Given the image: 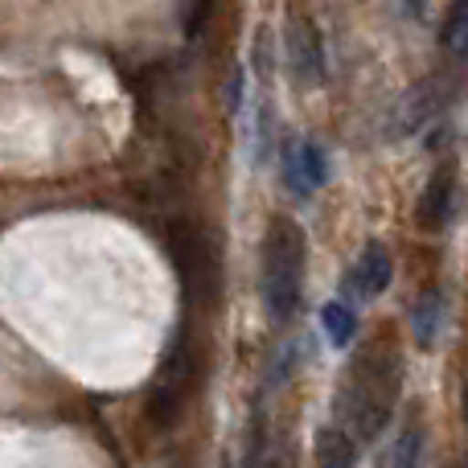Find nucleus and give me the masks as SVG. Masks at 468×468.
Returning <instances> with one entry per match:
<instances>
[{
	"label": "nucleus",
	"mask_w": 468,
	"mask_h": 468,
	"mask_svg": "<svg viewBox=\"0 0 468 468\" xmlns=\"http://www.w3.org/2000/svg\"><path fill=\"white\" fill-rule=\"evenodd\" d=\"M283 173H288V189L292 194H308L304 186V173H300V144H283Z\"/></svg>",
	"instance_id": "14"
},
{
	"label": "nucleus",
	"mask_w": 468,
	"mask_h": 468,
	"mask_svg": "<svg viewBox=\"0 0 468 468\" xmlns=\"http://www.w3.org/2000/svg\"><path fill=\"white\" fill-rule=\"evenodd\" d=\"M321 324H324V333H329V341H333L337 349H346L349 341H354V333H357V316H354V308L341 304V300H333V304H324V308H321Z\"/></svg>",
	"instance_id": "10"
},
{
	"label": "nucleus",
	"mask_w": 468,
	"mask_h": 468,
	"mask_svg": "<svg viewBox=\"0 0 468 468\" xmlns=\"http://www.w3.org/2000/svg\"><path fill=\"white\" fill-rule=\"evenodd\" d=\"M390 275H395V267H390V250L382 247V242H370V247L362 250V259H357V267H354V288L362 292V296H382V292L390 288Z\"/></svg>",
	"instance_id": "7"
},
{
	"label": "nucleus",
	"mask_w": 468,
	"mask_h": 468,
	"mask_svg": "<svg viewBox=\"0 0 468 468\" xmlns=\"http://www.w3.org/2000/svg\"><path fill=\"white\" fill-rule=\"evenodd\" d=\"M189 382H194V349H189V341H186V346L169 349V357L161 362V378L148 390L144 415L156 431H169L173 423L181 420L186 399H189Z\"/></svg>",
	"instance_id": "3"
},
{
	"label": "nucleus",
	"mask_w": 468,
	"mask_h": 468,
	"mask_svg": "<svg viewBox=\"0 0 468 468\" xmlns=\"http://www.w3.org/2000/svg\"><path fill=\"white\" fill-rule=\"evenodd\" d=\"M420 452H423V436L420 431H403L395 444V468H420Z\"/></svg>",
	"instance_id": "13"
},
{
	"label": "nucleus",
	"mask_w": 468,
	"mask_h": 468,
	"mask_svg": "<svg viewBox=\"0 0 468 468\" xmlns=\"http://www.w3.org/2000/svg\"><path fill=\"white\" fill-rule=\"evenodd\" d=\"M288 62L300 82H321L324 79V41L321 29L304 16H296L288 29Z\"/></svg>",
	"instance_id": "5"
},
{
	"label": "nucleus",
	"mask_w": 468,
	"mask_h": 468,
	"mask_svg": "<svg viewBox=\"0 0 468 468\" xmlns=\"http://www.w3.org/2000/svg\"><path fill=\"white\" fill-rule=\"evenodd\" d=\"M300 173H304V186L308 189H321L329 181V156H324L321 144H300Z\"/></svg>",
	"instance_id": "12"
},
{
	"label": "nucleus",
	"mask_w": 468,
	"mask_h": 468,
	"mask_svg": "<svg viewBox=\"0 0 468 468\" xmlns=\"http://www.w3.org/2000/svg\"><path fill=\"white\" fill-rule=\"evenodd\" d=\"M169 259L177 267L181 280V296L189 308H206L214 304L222 288V267H218V250H214L210 234L197 227H173L169 230Z\"/></svg>",
	"instance_id": "2"
},
{
	"label": "nucleus",
	"mask_w": 468,
	"mask_h": 468,
	"mask_svg": "<svg viewBox=\"0 0 468 468\" xmlns=\"http://www.w3.org/2000/svg\"><path fill=\"white\" fill-rule=\"evenodd\" d=\"M452 197H456V177L452 169H436L431 181L423 186V197L415 206V218H420L423 230H444L448 218H452Z\"/></svg>",
	"instance_id": "6"
},
{
	"label": "nucleus",
	"mask_w": 468,
	"mask_h": 468,
	"mask_svg": "<svg viewBox=\"0 0 468 468\" xmlns=\"http://www.w3.org/2000/svg\"><path fill=\"white\" fill-rule=\"evenodd\" d=\"M304 230L288 218H275L263 234V304L271 321H292L304 292Z\"/></svg>",
	"instance_id": "1"
},
{
	"label": "nucleus",
	"mask_w": 468,
	"mask_h": 468,
	"mask_svg": "<svg viewBox=\"0 0 468 468\" xmlns=\"http://www.w3.org/2000/svg\"><path fill=\"white\" fill-rule=\"evenodd\" d=\"M440 324H444V296H440V292H423V296L415 300V308H411V329H415V341H420L423 349L436 346Z\"/></svg>",
	"instance_id": "9"
},
{
	"label": "nucleus",
	"mask_w": 468,
	"mask_h": 468,
	"mask_svg": "<svg viewBox=\"0 0 468 468\" xmlns=\"http://www.w3.org/2000/svg\"><path fill=\"white\" fill-rule=\"evenodd\" d=\"M316 461H321V468H354L357 440L346 428H321L316 431Z\"/></svg>",
	"instance_id": "8"
},
{
	"label": "nucleus",
	"mask_w": 468,
	"mask_h": 468,
	"mask_svg": "<svg viewBox=\"0 0 468 468\" xmlns=\"http://www.w3.org/2000/svg\"><path fill=\"white\" fill-rule=\"evenodd\" d=\"M440 37H444V46L452 49L461 62H468V0H461V5L448 13V25Z\"/></svg>",
	"instance_id": "11"
},
{
	"label": "nucleus",
	"mask_w": 468,
	"mask_h": 468,
	"mask_svg": "<svg viewBox=\"0 0 468 468\" xmlns=\"http://www.w3.org/2000/svg\"><path fill=\"white\" fill-rule=\"evenodd\" d=\"M444 112V87L436 79L415 82L395 107V123H390V136H411V132L428 128L436 115Z\"/></svg>",
	"instance_id": "4"
},
{
	"label": "nucleus",
	"mask_w": 468,
	"mask_h": 468,
	"mask_svg": "<svg viewBox=\"0 0 468 468\" xmlns=\"http://www.w3.org/2000/svg\"><path fill=\"white\" fill-rule=\"evenodd\" d=\"M464 415H468V390H464Z\"/></svg>",
	"instance_id": "15"
}]
</instances>
